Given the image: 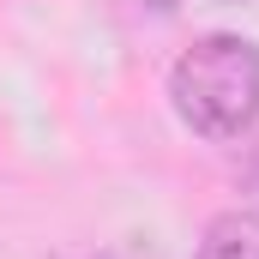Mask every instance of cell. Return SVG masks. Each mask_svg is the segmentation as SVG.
Returning a JSON list of instances; mask_svg holds the SVG:
<instances>
[{
  "label": "cell",
  "instance_id": "1",
  "mask_svg": "<svg viewBox=\"0 0 259 259\" xmlns=\"http://www.w3.org/2000/svg\"><path fill=\"white\" fill-rule=\"evenodd\" d=\"M169 103L199 139H241L259 121V42L205 36L169 66Z\"/></svg>",
  "mask_w": 259,
  "mask_h": 259
},
{
  "label": "cell",
  "instance_id": "2",
  "mask_svg": "<svg viewBox=\"0 0 259 259\" xmlns=\"http://www.w3.org/2000/svg\"><path fill=\"white\" fill-rule=\"evenodd\" d=\"M193 259H259V211H223V217H211Z\"/></svg>",
  "mask_w": 259,
  "mask_h": 259
},
{
  "label": "cell",
  "instance_id": "3",
  "mask_svg": "<svg viewBox=\"0 0 259 259\" xmlns=\"http://www.w3.org/2000/svg\"><path fill=\"white\" fill-rule=\"evenodd\" d=\"M229 6H253V0H229Z\"/></svg>",
  "mask_w": 259,
  "mask_h": 259
}]
</instances>
